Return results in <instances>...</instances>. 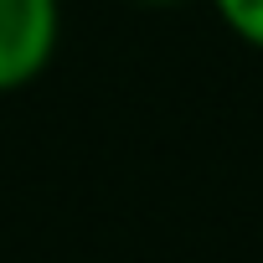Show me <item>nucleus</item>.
<instances>
[{
	"label": "nucleus",
	"instance_id": "f257e3e1",
	"mask_svg": "<svg viewBox=\"0 0 263 263\" xmlns=\"http://www.w3.org/2000/svg\"><path fill=\"white\" fill-rule=\"evenodd\" d=\"M62 36V6L57 0H0V93H16L36 83Z\"/></svg>",
	"mask_w": 263,
	"mask_h": 263
},
{
	"label": "nucleus",
	"instance_id": "f03ea898",
	"mask_svg": "<svg viewBox=\"0 0 263 263\" xmlns=\"http://www.w3.org/2000/svg\"><path fill=\"white\" fill-rule=\"evenodd\" d=\"M212 6H217L222 26H227L242 47L263 52V0H212Z\"/></svg>",
	"mask_w": 263,
	"mask_h": 263
},
{
	"label": "nucleus",
	"instance_id": "7ed1b4c3",
	"mask_svg": "<svg viewBox=\"0 0 263 263\" xmlns=\"http://www.w3.org/2000/svg\"><path fill=\"white\" fill-rule=\"evenodd\" d=\"M145 6H181V0H145Z\"/></svg>",
	"mask_w": 263,
	"mask_h": 263
}]
</instances>
